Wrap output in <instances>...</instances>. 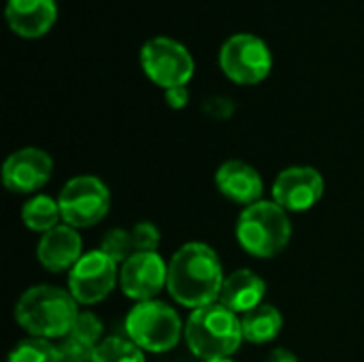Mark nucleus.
Masks as SVG:
<instances>
[{"label": "nucleus", "instance_id": "obj_4", "mask_svg": "<svg viewBox=\"0 0 364 362\" xmlns=\"http://www.w3.org/2000/svg\"><path fill=\"white\" fill-rule=\"evenodd\" d=\"M290 239L292 222L288 211L275 201H258L245 207L237 220V241L256 258H273L282 254Z\"/></svg>", "mask_w": 364, "mask_h": 362}, {"label": "nucleus", "instance_id": "obj_18", "mask_svg": "<svg viewBox=\"0 0 364 362\" xmlns=\"http://www.w3.org/2000/svg\"><path fill=\"white\" fill-rule=\"evenodd\" d=\"M62 211L58 205V198H51L47 194H34L23 207H21V222L32 233H49L55 226H60Z\"/></svg>", "mask_w": 364, "mask_h": 362}, {"label": "nucleus", "instance_id": "obj_21", "mask_svg": "<svg viewBox=\"0 0 364 362\" xmlns=\"http://www.w3.org/2000/svg\"><path fill=\"white\" fill-rule=\"evenodd\" d=\"M98 250L102 254H107L115 265H124L132 254H134V243H132V235L130 230L124 228H111L109 233H105Z\"/></svg>", "mask_w": 364, "mask_h": 362}, {"label": "nucleus", "instance_id": "obj_2", "mask_svg": "<svg viewBox=\"0 0 364 362\" xmlns=\"http://www.w3.org/2000/svg\"><path fill=\"white\" fill-rule=\"evenodd\" d=\"M79 303L73 299L70 292L58 286H32L28 288L17 305H15V320L17 324L30 335L38 339H64L77 316Z\"/></svg>", "mask_w": 364, "mask_h": 362}, {"label": "nucleus", "instance_id": "obj_1", "mask_svg": "<svg viewBox=\"0 0 364 362\" xmlns=\"http://www.w3.org/2000/svg\"><path fill=\"white\" fill-rule=\"evenodd\" d=\"M224 269L213 247L200 241L181 245L168 262V294L190 309L207 307L220 301Z\"/></svg>", "mask_w": 364, "mask_h": 362}, {"label": "nucleus", "instance_id": "obj_25", "mask_svg": "<svg viewBox=\"0 0 364 362\" xmlns=\"http://www.w3.org/2000/svg\"><path fill=\"white\" fill-rule=\"evenodd\" d=\"M203 111L213 119H228L235 111V105L224 96H211L203 102Z\"/></svg>", "mask_w": 364, "mask_h": 362}, {"label": "nucleus", "instance_id": "obj_19", "mask_svg": "<svg viewBox=\"0 0 364 362\" xmlns=\"http://www.w3.org/2000/svg\"><path fill=\"white\" fill-rule=\"evenodd\" d=\"M92 362H145V352L128 337H107L94 348Z\"/></svg>", "mask_w": 364, "mask_h": 362}, {"label": "nucleus", "instance_id": "obj_14", "mask_svg": "<svg viewBox=\"0 0 364 362\" xmlns=\"http://www.w3.org/2000/svg\"><path fill=\"white\" fill-rule=\"evenodd\" d=\"M81 256H83L81 237L77 228L68 224H60L53 230L41 235V241L36 245V258L41 267L49 273L70 271Z\"/></svg>", "mask_w": 364, "mask_h": 362}, {"label": "nucleus", "instance_id": "obj_23", "mask_svg": "<svg viewBox=\"0 0 364 362\" xmlns=\"http://www.w3.org/2000/svg\"><path fill=\"white\" fill-rule=\"evenodd\" d=\"M130 235H132V243H134V252H158V245H160V228L154 224V222H136L132 228H130Z\"/></svg>", "mask_w": 364, "mask_h": 362}, {"label": "nucleus", "instance_id": "obj_28", "mask_svg": "<svg viewBox=\"0 0 364 362\" xmlns=\"http://www.w3.org/2000/svg\"><path fill=\"white\" fill-rule=\"evenodd\" d=\"M205 362H235V361H230V358H220V361H205Z\"/></svg>", "mask_w": 364, "mask_h": 362}, {"label": "nucleus", "instance_id": "obj_6", "mask_svg": "<svg viewBox=\"0 0 364 362\" xmlns=\"http://www.w3.org/2000/svg\"><path fill=\"white\" fill-rule=\"evenodd\" d=\"M222 73L237 85L262 83L273 70V53L264 38L252 32H237L224 41L218 55Z\"/></svg>", "mask_w": 364, "mask_h": 362}, {"label": "nucleus", "instance_id": "obj_12", "mask_svg": "<svg viewBox=\"0 0 364 362\" xmlns=\"http://www.w3.org/2000/svg\"><path fill=\"white\" fill-rule=\"evenodd\" d=\"M53 173V160L45 149L23 147L13 151L2 166V183L15 194H32L47 186Z\"/></svg>", "mask_w": 364, "mask_h": 362}, {"label": "nucleus", "instance_id": "obj_26", "mask_svg": "<svg viewBox=\"0 0 364 362\" xmlns=\"http://www.w3.org/2000/svg\"><path fill=\"white\" fill-rule=\"evenodd\" d=\"M164 100L171 109H183L190 102V90L188 85H177V87H168L164 90Z\"/></svg>", "mask_w": 364, "mask_h": 362}, {"label": "nucleus", "instance_id": "obj_3", "mask_svg": "<svg viewBox=\"0 0 364 362\" xmlns=\"http://www.w3.org/2000/svg\"><path fill=\"white\" fill-rule=\"evenodd\" d=\"M183 339L190 352L200 361L230 358L243 341V326L235 312L222 303L192 309L186 322Z\"/></svg>", "mask_w": 364, "mask_h": 362}, {"label": "nucleus", "instance_id": "obj_7", "mask_svg": "<svg viewBox=\"0 0 364 362\" xmlns=\"http://www.w3.org/2000/svg\"><path fill=\"white\" fill-rule=\"evenodd\" d=\"M139 62L145 77L162 90L188 85L196 70L190 49L171 36H154L145 41L139 51Z\"/></svg>", "mask_w": 364, "mask_h": 362}, {"label": "nucleus", "instance_id": "obj_16", "mask_svg": "<svg viewBox=\"0 0 364 362\" xmlns=\"http://www.w3.org/2000/svg\"><path fill=\"white\" fill-rule=\"evenodd\" d=\"M264 294H267V284L258 273H254L252 269H237L230 275H226L218 303H222L224 307H228L239 316L262 305Z\"/></svg>", "mask_w": 364, "mask_h": 362}, {"label": "nucleus", "instance_id": "obj_5", "mask_svg": "<svg viewBox=\"0 0 364 362\" xmlns=\"http://www.w3.org/2000/svg\"><path fill=\"white\" fill-rule=\"evenodd\" d=\"M126 337L132 339L143 352L164 354L173 350L186 331L179 314L162 301L136 303L126 316Z\"/></svg>", "mask_w": 364, "mask_h": 362}, {"label": "nucleus", "instance_id": "obj_9", "mask_svg": "<svg viewBox=\"0 0 364 362\" xmlns=\"http://www.w3.org/2000/svg\"><path fill=\"white\" fill-rule=\"evenodd\" d=\"M119 282L117 265L100 250L85 252L68 271V292L79 305H96L105 301Z\"/></svg>", "mask_w": 364, "mask_h": 362}, {"label": "nucleus", "instance_id": "obj_10", "mask_svg": "<svg viewBox=\"0 0 364 362\" xmlns=\"http://www.w3.org/2000/svg\"><path fill=\"white\" fill-rule=\"evenodd\" d=\"M166 280L168 265L158 252H134L119 267V288L136 303L154 301L166 288Z\"/></svg>", "mask_w": 364, "mask_h": 362}, {"label": "nucleus", "instance_id": "obj_22", "mask_svg": "<svg viewBox=\"0 0 364 362\" xmlns=\"http://www.w3.org/2000/svg\"><path fill=\"white\" fill-rule=\"evenodd\" d=\"M102 320L92 314V312H79L73 329H70V337L79 339L81 344H87L92 348H96L100 344V337H102Z\"/></svg>", "mask_w": 364, "mask_h": 362}, {"label": "nucleus", "instance_id": "obj_15", "mask_svg": "<svg viewBox=\"0 0 364 362\" xmlns=\"http://www.w3.org/2000/svg\"><path fill=\"white\" fill-rule=\"evenodd\" d=\"M4 17L11 28L21 38H41L58 21L55 0H6Z\"/></svg>", "mask_w": 364, "mask_h": 362}, {"label": "nucleus", "instance_id": "obj_13", "mask_svg": "<svg viewBox=\"0 0 364 362\" xmlns=\"http://www.w3.org/2000/svg\"><path fill=\"white\" fill-rule=\"evenodd\" d=\"M215 188L228 201L250 207L262 201L264 181L252 164L243 160H226L215 171Z\"/></svg>", "mask_w": 364, "mask_h": 362}, {"label": "nucleus", "instance_id": "obj_11", "mask_svg": "<svg viewBox=\"0 0 364 362\" xmlns=\"http://www.w3.org/2000/svg\"><path fill=\"white\" fill-rule=\"evenodd\" d=\"M324 196V177L314 166H288L273 181V201L288 213L309 211Z\"/></svg>", "mask_w": 364, "mask_h": 362}, {"label": "nucleus", "instance_id": "obj_20", "mask_svg": "<svg viewBox=\"0 0 364 362\" xmlns=\"http://www.w3.org/2000/svg\"><path fill=\"white\" fill-rule=\"evenodd\" d=\"M6 362H60V354L49 339L28 337L11 350Z\"/></svg>", "mask_w": 364, "mask_h": 362}, {"label": "nucleus", "instance_id": "obj_24", "mask_svg": "<svg viewBox=\"0 0 364 362\" xmlns=\"http://www.w3.org/2000/svg\"><path fill=\"white\" fill-rule=\"evenodd\" d=\"M58 354H60V362H92L94 348L66 335L58 344Z\"/></svg>", "mask_w": 364, "mask_h": 362}, {"label": "nucleus", "instance_id": "obj_8", "mask_svg": "<svg viewBox=\"0 0 364 362\" xmlns=\"http://www.w3.org/2000/svg\"><path fill=\"white\" fill-rule=\"evenodd\" d=\"M64 224L73 228H90L105 220L111 209V192L107 183L94 175H77L64 183L58 194Z\"/></svg>", "mask_w": 364, "mask_h": 362}, {"label": "nucleus", "instance_id": "obj_17", "mask_svg": "<svg viewBox=\"0 0 364 362\" xmlns=\"http://www.w3.org/2000/svg\"><path fill=\"white\" fill-rule=\"evenodd\" d=\"M243 326V339L254 344V346H264L271 344L279 337L284 329V316L275 305H258L252 312L243 314L241 318Z\"/></svg>", "mask_w": 364, "mask_h": 362}, {"label": "nucleus", "instance_id": "obj_27", "mask_svg": "<svg viewBox=\"0 0 364 362\" xmlns=\"http://www.w3.org/2000/svg\"><path fill=\"white\" fill-rule=\"evenodd\" d=\"M267 362H299V358H296L294 352H290V350H286V348H275V350L269 354Z\"/></svg>", "mask_w": 364, "mask_h": 362}]
</instances>
